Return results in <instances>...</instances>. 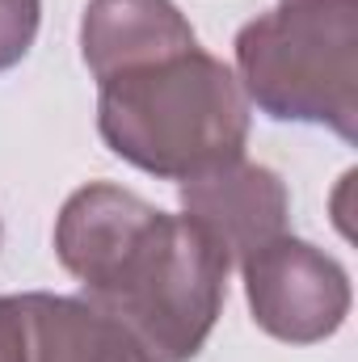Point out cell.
Masks as SVG:
<instances>
[{
	"label": "cell",
	"instance_id": "obj_1",
	"mask_svg": "<svg viewBox=\"0 0 358 362\" xmlns=\"http://www.w3.org/2000/svg\"><path fill=\"white\" fill-rule=\"evenodd\" d=\"M55 253L152 362H190L211 337L232 262L185 215H169L139 194L89 181L55 219Z\"/></svg>",
	"mask_w": 358,
	"mask_h": 362
},
{
	"label": "cell",
	"instance_id": "obj_2",
	"mask_svg": "<svg viewBox=\"0 0 358 362\" xmlns=\"http://www.w3.org/2000/svg\"><path fill=\"white\" fill-rule=\"evenodd\" d=\"M97 131L114 156L165 181L245 156L249 97L202 47L101 81Z\"/></svg>",
	"mask_w": 358,
	"mask_h": 362
},
{
	"label": "cell",
	"instance_id": "obj_3",
	"mask_svg": "<svg viewBox=\"0 0 358 362\" xmlns=\"http://www.w3.org/2000/svg\"><path fill=\"white\" fill-rule=\"evenodd\" d=\"M236 81L278 122L358 135V0H282L236 34Z\"/></svg>",
	"mask_w": 358,
	"mask_h": 362
},
{
	"label": "cell",
	"instance_id": "obj_4",
	"mask_svg": "<svg viewBox=\"0 0 358 362\" xmlns=\"http://www.w3.org/2000/svg\"><path fill=\"white\" fill-rule=\"evenodd\" d=\"M258 329L287 346H316L350 316V278L316 245L278 236L241 262Z\"/></svg>",
	"mask_w": 358,
	"mask_h": 362
},
{
	"label": "cell",
	"instance_id": "obj_5",
	"mask_svg": "<svg viewBox=\"0 0 358 362\" xmlns=\"http://www.w3.org/2000/svg\"><path fill=\"white\" fill-rule=\"evenodd\" d=\"M181 206H185V219H194L224 249L232 266L253 257L262 245L287 236V219H291L287 181L245 156L185 177Z\"/></svg>",
	"mask_w": 358,
	"mask_h": 362
},
{
	"label": "cell",
	"instance_id": "obj_6",
	"mask_svg": "<svg viewBox=\"0 0 358 362\" xmlns=\"http://www.w3.org/2000/svg\"><path fill=\"white\" fill-rule=\"evenodd\" d=\"M194 47V25L173 0H89L81 21V55L97 85Z\"/></svg>",
	"mask_w": 358,
	"mask_h": 362
},
{
	"label": "cell",
	"instance_id": "obj_7",
	"mask_svg": "<svg viewBox=\"0 0 358 362\" xmlns=\"http://www.w3.org/2000/svg\"><path fill=\"white\" fill-rule=\"evenodd\" d=\"M21 299L25 362H152L148 350L89 299L30 291Z\"/></svg>",
	"mask_w": 358,
	"mask_h": 362
},
{
	"label": "cell",
	"instance_id": "obj_8",
	"mask_svg": "<svg viewBox=\"0 0 358 362\" xmlns=\"http://www.w3.org/2000/svg\"><path fill=\"white\" fill-rule=\"evenodd\" d=\"M38 21H42V0H0V72L17 68L30 55Z\"/></svg>",
	"mask_w": 358,
	"mask_h": 362
},
{
	"label": "cell",
	"instance_id": "obj_9",
	"mask_svg": "<svg viewBox=\"0 0 358 362\" xmlns=\"http://www.w3.org/2000/svg\"><path fill=\"white\" fill-rule=\"evenodd\" d=\"M0 362H25V320L17 295H0Z\"/></svg>",
	"mask_w": 358,
	"mask_h": 362
}]
</instances>
